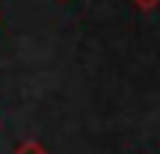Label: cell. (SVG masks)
I'll return each instance as SVG.
<instances>
[{"mask_svg": "<svg viewBox=\"0 0 160 154\" xmlns=\"http://www.w3.org/2000/svg\"><path fill=\"white\" fill-rule=\"evenodd\" d=\"M15 154H48V148L39 142V139H24V142L15 148Z\"/></svg>", "mask_w": 160, "mask_h": 154, "instance_id": "obj_1", "label": "cell"}, {"mask_svg": "<svg viewBox=\"0 0 160 154\" xmlns=\"http://www.w3.org/2000/svg\"><path fill=\"white\" fill-rule=\"evenodd\" d=\"M133 3H137L139 12H151V9H157V6H160V0H133Z\"/></svg>", "mask_w": 160, "mask_h": 154, "instance_id": "obj_2", "label": "cell"}]
</instances>
